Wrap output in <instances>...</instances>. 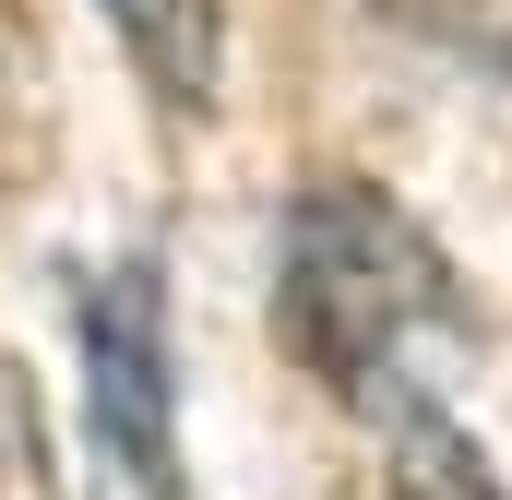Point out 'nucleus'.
<instances>
[{"label":"nucleus","instance_id":"nucleus-3","mask_svg":"<svg viewBox=\"0 0 512 500\" xmlns=\"http://www.w3.org/2000/svg\"><path fill=\"white\" fill-rule=\"evenodd\" d=\"M96 12L131 48V72L155 84V108L203 120L227 96V0H96Z\"/></svg>","mask_w":512,"mask_h":500},{"label":"nucleus","instance_id":"nucleus-1","mask_svg":"<svg viewBox=\"0 0 512 500\" xmlns=\"http://www.w3.org/2000/svg\"><path fill=\"white\" fill-rule=\"evenodd\" d=\"M274 346L322 381L346 417L441 405V370L465 358V298L441 239L382 179H310L274 239Z\"/></svg>","mask_w":512,"mask_h":500},{"label":"nucleus","instance_id":"nucleus-5","mask_svg":"<svg viewBox=\"0 0 512 500\" xmlns=\"http://www.w3.org/2000/svg\"><path fill=\"white\" fill-rule=\"evenodd\" d=\"M0 500H72L48 477V417H36V393H24L12 358H0Z\"/></svg>","mask_w":512,"mask_h":500},{"label":"nucleus","instance_id":"nucleus-4","mask_svg":"<svg viewBox=\"0 0 512 500\" xmlns=\"http://www.w3.org/2000/svg\"><path fill=\"white\" fill-rule=\"evenodd\" d=\"M370 500H512V489H501V465L477 453V429L453 405H405V417H382Z\"/></svg>","mask_w":512,"mask_h":500},{"label":"nucleus","instance_id":"nucleus-2","mask_svg":"<svg viewBox=\"0 0 512 500\" xmlns=\"http://www.w3.org/2000/svg\"><path fill=\"white\" fill-rule=\"evenodd\" d=\"M84 429L96 500H179V358L155 262H108L84 286Z\"/></svg>","mask_w":512,"mask_h":500}]
</instances>
